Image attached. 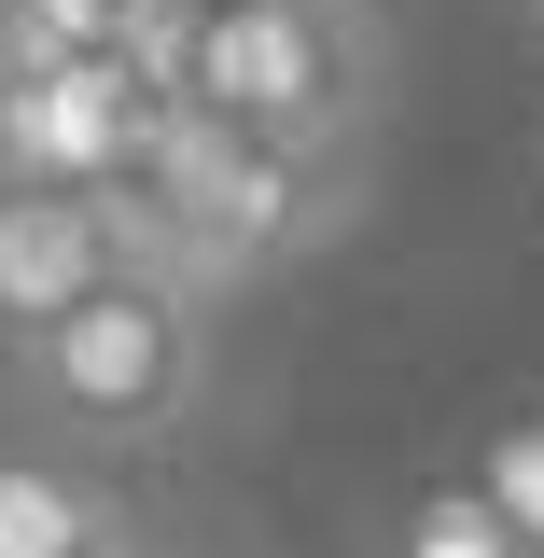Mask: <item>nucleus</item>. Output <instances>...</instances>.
I'll return each instance as SVG.
<instances>
[{
    "label": "nucleus",
    "mask_w": 544,
    "mask_h": 558,
    "mask_svg": "<svg viewBox=\"0 0 544 558\" xmlns=\"http://www.w3.org/2000/svg\"><path fill=\"white\" fill-rule=\"evenodd\" d=\"M349 223V168L322 154H279V140H238L182 112V98H154V126H140L126 182H112V238H126L140 279H182V293H238V279H279L307 266L322 238Z\"/></svg>",
    "instance_id": "f257e3e1"
},
{
    "label": "nucleus",
    "mask_w": 544,
    "mask_h": 558,
    "mask_svg": "<svg viewBox=\"0 0 544 558\" xmlns=\"http://www.w3.org/2000/svg\"><path fill=\"white\" fill-rule=\"evenodd\" d=\"M140 70H154V98H182V112H209L238 140L363 168L391 43H377V0H209L196 28H154Z\"/></svg>",
    "instance_id": "f03ea898"
},
{
    "label": "nucleus",
    "mask_w": 544,
    "mask_h": 558,
    "mask_svg": "<svg viewBox=\"0 0 544 558\" xmlns=\"http://www.w3.org/2000/svg\"><path fill=\"white\" fill-rule=\"evenodd\" d=\"M14 377L28 405L84 433V447H168L182 418L209 405V307L182 279L112 266L98 293H70L43 336H14Z\"/></svg>",
    "instance_id": "7ed1b4c3"
},
{
    "label": "nucleus",
    "mask_w": 544,
    "mask_h": 558,
    "mask_svg": "<svg viewBox=\"0 0 544 558\" xmlns=\"http://www.w3.org/2000/svg\"><path fill=\"white\" fill-rule=\"evenodd\" d=\"M112 266H126L112 196H43V182H0V349L43 336L70 293H98Z\"/></svg>",
    "instance_id": "20e7f679"
},
{
    "label": "nucleus",
    "mask_w": 544,
    "mask_h": 558,
    "mask_svg": "<svg viewBox=\"0 0 544 558\" xmlns=\"http://www.w3.org/2000/svg\"><path fill=\"white\" fill-rule=\"evenodd\" d=\"M0 558H126V531H112V502L70 475V461L0 447Z\"/></svg>",
    "instance_id": "39448f33"
},
{
    "label": "nucleus",
    "mask_w": 544,
    "mask_h": 558,
    "mask_svg": "<svg viewBox=\"0 0 544 558\" xmlns=\"http://www.w3.org/2000/svg\"><path fill=\"white\" fill-rule=\"evenodd\" d=\"M0 14H14L28 70H43V57H126V43H140V0H0Z\"/></svg>",
    "instance_id": "423d86ee"
},
{
    "label": "nucleus",
    "mask_w": 544,
    "mask_h": 558,
    "mask_svg": "<svg viewBox=\"0 0 544 558\" xmlns=\"http://www.w3.org/2000/svg\"><path fill=\"white\" fill-rule=\"evenodd\" d=\"M475 502H488V517H503V531L544 558V418H517V433L475 461Z\"/></svg>",
    "instance_id": "0eeeda50"
},
{
    "label": "nucleus",
    "mask_w": 544,
    "mask_h": 558,
    "mask_svg": "<svg viewBox=\"0 0 544 558\" xmlns=\"http://www.w3.org/2000/svg\"><path fill=\"white\" fill-rule=\"evenodd\" d=\"M406 558H531V545H517V531L488 517L475 488H433V502L406 517Z\"/></svg>",
    "instance_id": "6e6552de"
},
{
    "label": "nucleus",
    "mask_w": 544,
    "mask_h": 558,
    "mask_svg": "<svg viewBox=\"0 0 544 558\" xmlns=\"http://www.w3.org/2000/svg\"><path fill=\"white\" fill-rule=\"evenodd\" d=\"M196 14H209V0H140V43H154V28H196ZM140 43H126V57H140Z\"/></svg>",
    "instance_id": "1a4fd4ad"
}]
</instances>
